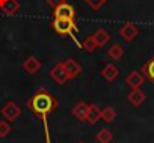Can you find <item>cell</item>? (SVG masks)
I'll use <instances>...</instances> for the list:
<instances>
[{
  "instance_id": "cell-17",
  "label": "cell",
  "mask_w": 154,
  "mask_h": 143,
  "mask_svg": "<svg viewBox=\"0 0 154 143\" xmlns=\"http://www.w3.org/2000/svg\"><path fill=\"white\" fill-rule=\"evenodd\" d=\"M95 140H97L98 143H110V142L113 140V134H112L110 130H107V128H101V130L97 133Z\"/></svg>"
},
{
  "instance_id": "cell-10",
  "label": "cell",
  "mask_w": 154,
  "mask_h": 143,
  "mask_svg": "<svg viewBox=\"0 0 154 143\" xmlns=\"http://www.w3.org/2000/svg\"><path fill=\"white\" fill-rule=\"evenodd\" d=\"M23 69L26 71L27 74H30V76L36 74L38 71L41 69V62H39V59L35 57V56H29V57L23 62Z\"/></svg>"
},
{
  "instance_id": "cell-4",
  "label": "cell",
  "mask_w": 154,
  "mask_h": 143,
  "mask_svg": "<svg viewBox=\"0 0 154 143\" xmlns=\"http://www.w3.org/2000/svg\"><path fill=\"white\" fill-rule=\"evenodd\" d=\"M50 77H51L57 85H65V83L69 80V77H68V74H66V71H65L62 62L56 63V65L50 69Z\"/></svg>"
},
{
  "instance_id": "cell-20",
  "label": "cell",
  "mask_w": 154,
  "mask_h": 143,
  "mask_svg": "<svg viewBox=\"0 0 154 143\" xmlns=\"http://www.w3.org/2000/svg\"><path fill=\"white\" fill-rule=\"evenodd\" d=\"M11 124L8 121H2L0 122V139H5L11 134Z\"/></svg>"
},
{
  "instance_id": "cell-16",
  "label": "cell",
  "mask_w": 154,
  "mask_h": 143,
  "mask_svg": "<svg viewBox=\"0 0 154 143\" xmlns=\"http://www.w3.org/2000/svg\"><path fill=\"white\" fill-rule=\"evenodd\" d=\"M142 74L154 85V56L142 66Z\"/></svg>"
},
{
  "instance_id": "cell-9",
  "label": "cell",
  "mask_w": 154,
  "mask_h": 143,
  "mask_svg": "<svg viewBox=\"0 0 154 143\" xmlns=\"http://www.w3.org/2000/svg\"><path fill=\"white\" fill-rule=\"evenodd\" d=\"M127 100H128V103H130L131 106L139 107L140 104L145 103L146 95H145V92H143L140 88H139V89H131V91L128 92V95H127Z\"/></svg>"
},
{
  "instance_id": "cell-2",
  "label": "cell",
  "mask_w": 154,
  "mask_h": 143,
  "mask_svg": "<svg viewBox=\"0 0 154 143\" xmlns=\"http://www.w3.org/2000/svg\"><path fill=\"white\" fill-rule=\"evenodd\" d=\"M51 26L57 35H71L72 32L77 30L74 20H66V18H54Z\"/></svg>"
},
{
  "instance_id": "cell-6",
  "label": "cell",
  "mask_w": 154,
  "mask_h": 143,
  "mask_svg": "<svg viewBox=\"0 0 154 143\" xmlns=\"http://www.w3.org/2000/svg\"><path fill=\"white\" fill-rule=\"evenodd\" d=\"M145 82V76L142 74V71H131V73L125 77V85L130 89H139Z\"/></svg>"
},
{
  "instance_id": "cell-15",
  "label": "cell",
  "mask_w": 154,
  "mask_h": 143,
  "mask_svg": "<svg viewBox=\"0 0 154 143\" xmlns=\"http://www.w3.org/2000/svg\"><path fill=\"white\" fill-rule=\"evenodd\" d=\"M100 121V109L95 104H89L88 107V113H86V122L94 125Z\"/></svg>"
},
{
  "instance_id": "cell-19",
  "label": "cell",
  "mask_w": 154,
  "mask_h": 143,
  "mask_svg": "<svg viewBox=\"0 0 154 143\" xmlns=\"http://www.w3.org/2000/svg\"><path fill=\"white\" fill-rule=\"evenodd\" d=\"M107 56H109L110 59H113V60H118V59H121V57L124 56V48H122L119 44H113V45L109 47Z\"/></svg>"
},
{
  "instance_id": "cell-12",
  "label": "cell",
  "mask_w": 154,
  "mask_h": 143,
  "mask_svg": "<svg viewBox=\"0 0 154 143\" xmlns=\"http://www.w3.org/2000/svg\"><path fill=\"white\" fill-rule=\"evenodd\" d=\"M118 76H119V69H118L113 63H107V65L101 69V77H103L106 82H109V83H112L113 80H116Z\"/></svg>"
},
{
  "instance_id": "cell-7",
  "label": "cell",
  "mask_w": 154,
  "mask_h": 143,
  "mask_svg": "<svg viewBox=\"0 0 154 143\" xmlns=\"http://www.w3.org/2000/svg\"><path fill=\"white\" fill-rule=\"evenodd\" d=\"M75 11L69 3H62L57 8H54V18H66V20H74Z\"/></svg>"
},
{
  "instance_id": "cell-11",
  "label": "cell",
  "mask_w": 154,
  "mask_h": 143,
  "mask_svg": "<svg viewBox=\"0 0 154 143\" xmlns=\"http://www.w3.org/2000/svg\"><path fill=\"white\" fill-rule=\"evenodd\" d=\"M119 35L122 36L124 41L131 42L136 36H137V27L133 23H125L121 29H119Z\"/></svg>"
},
{
  "instance_id": "cell-23",
  "label": "cell",
  "mask_w": 154,
  "mask_h": 143,
  "mask_svg": "<svg viewBox=\"0 0 154 143\" xmlns=\"http://www.w3.org/2000/svg\"><path fill=\"white\" fill-rule=\"evenodd\" d=\"M45 2H47V5H48V6H51V8L54 9V8H57L59 5L65 3V0H45Z\"/></svg>"
},
{
  "instance_id": "cell-8",
  "label": "cell",
  "mask_w": 154,
  "mask_h": 143,
  "mask_svg": "<svg viewBox=\"0 0 154 143\" xmlns=\"http://www.w3.org/2000/svg\"><path fill=\"white\" fill-rule=\"evenodd\" d=\"M18 9H20L18 0H0V11L5 15L12 17L18 12Z\"/></svg>"
},
{
  "instance_id": "cell-5",
  "label": "cell",
  "mask_w": 154,
  "mask_h": 143,
  "mask_svg": "<svg viewBox=\"0 0 154 143\" xmlns=\"http://www.w3.org/2000/svg\"><path fill=\"white\" fill-rule=\"evenodd\" d=\"M62 65H63V68H65V71H66V74H68L69 80L75 79L77 76H79V74L82 73V66H80L79 63H77V60H75V59H72V57L65 59V60L62 62Z\"/></svg>"
},
{
  "instance_id": "cell-21",
  "label": "cell",
  "mask_w": 154,
  "mask_h": 143,
  "mask_svg": "<svg viewBox=\"0 0 154 143\" xmlns=\"http://www.w3.org/2000/svg\"><path fill=\"white\" fill-rule=\"evenodd\" d=\"M82 47H83L88 53H92V51H95L97 44H95V41H94V38H92V36H88V38L82 42Z\"/></svg>"
},
{
  "instance_id": "cell-1",
  "label": "cell",
  "mask_w": 154,
  "mask_h": 143,
  "mask_svg": "<svg viewBox=\"0 0 154 143\" xmlns=\"http://www.w3.org/2000/svg\"><path fill=\"white\" fill-rule=\"evenodd\" d=\"M26 106H27V109H29L33 115L41 116V118H45L47 115L53 113V112L57 109L59 103H57V100H56L48 91H45V89L41 88V89H38V91L27 100Z\"/></svg>"
},
{
  "instance_id": "cell-25",
  "label": "cell",
  "mask_w": 154,
  "mask_h": 143,
  "mask_svg": "<svg viewBox=\"0 0 154 143\" xmlns=\"http://www.w3.org/2000/svg\"><path fill=\"white\" fill-rule=\"evenodd\" d=\"M47 143H48V142H47Z\"/></svg>"
},
{
  "instance_id": "cell-3",
  "label": "cell",
  "mask_w": 154,
  "mask_h": 143,
  "mask_svg": "<svg viewBox=\"0 0 154 143\" xmlns=\"http://www.w3.org/2000/svg\"><path fill=\"white\" fill-rule=\"evenodd\" d=\"M2 115H3V118H5L8 122H12V121H15V119L21 115V109L18 107L17 103L8 101V103L3 106V109H2Z\"/></svg>"
},
{
  "instance_id": "cell-24",
  "label": "cell",
  "mask_w": 154,
  "mask_h": 143,
  "mask_svg": "<svg viewBox=\"0 0 154 143\" xmlns=\"http://www.w3.org/2000/svg\"><path fill=\"white\" fill-rule=\"evenodd\" d=\"M79 143H83V142H79Z\"/></svg>"
},
{
  "instance_id": "cell-14",
  "label": "cell",
  "mask_w": 154,
  "mask_h": 143,
  "mask_svg": "<svg viewBox=\"0 0 154 143\" xmlns=\"http://www.w3.org/2000/svg\"><path fill=\"white\" fill-rule=\"evenodd\" d=\"M92 38H94L97 47H103V45H106V44L110 41V35H109L104 29H97V30L94 32Z\"/></svg>"
},
{
  "instance_id": "cell-13",
  "label": "cell",
  "mask_w": 154,
  "mask_h": 143,
  "mask_svg": "<svg viewBox=\"0 0 154 143\" xmlns=\"http://www.w3.org/2000/svg\"><path fill=\"white\" fill-rule=\"evenodd\" d=\"M88 107H89L88 103H85V101H79V103H77V104L72 107L71 113H72V116H74L75 119H79V121H86Z\"/></svg>"
},
{
  "instance_id": "cell-18",
  "label": "cell",
  "mask_w": 154,
  "mask_h": 143,
  "mask_svg": "<svg viewBox=\"0 0 154 143\" xmlns=\"http://www.w3.org/2000/svg\"><path fill=\"white\" fill-rule=\"evenodd\" d=\"M116 118V112L113 107H104L100 110V119L104 122H113Z\"/></svg>"
},
{
  "instance_id": "cell-22",
  "label": "cell",
  "mask_w": 154,
  "mask_h": 143,
  "mask_svg": "<svg viewBox=\"0 0 154 143\" xmlns=\"http://www.w3.org/2000/svg\"><path fill=\"white\" fill-rule=\"evenodd\" d=\"M107 0H85V3H88L92 9H100Z\"/></svg>"
}]
</instances>
